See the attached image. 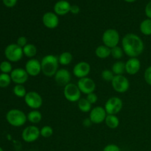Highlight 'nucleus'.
<instances>
[{"label":"nucleus","instance_id":"23","mask_svg":"<svg viewBox=\"0 0 151 151\" xmlns=\"http://www.w3.org/2000/svg\"><path fill=\"white\" fill-rule=\"evenodd\" d=\"M73 60V56L69 52H63L58 56L59 64L62 66H68L72 63Z\"/></svg>","mask_w":151,"mask_h":151},{"label":"nucleus","instance_id":"26","mask_svg":"<svg viewBox=\"0 0 151 151\" xmlns=\"http://www.w3.org/2000/svg\"><path fill=\"white\" fill-rule=\"evenodd\" d=\"M139 29L145 35H151V19H146L141 22Z\"/></svg>","mask_w":151,"mask_h":151},{"label":"nucleus","instance_id":"40","mask_svg":"<svg viewBox=\"0 0 151 151\" xmlns=\"http://www.w3.org/2000/svg\"><path fill=\"white\" fill-rule=\"evenodd\" d=\"M81 11V8L78 5H76V4H73V5H71L70 8V13H72V14L77 15L80 13Z\"/></svg>","mask_w":151,"mask_h":151},{"label":"nucleus","instance_id":"7","mask_svg":"<svg viewBox=\"0 0 151 151\" xmlns=\"http://www.w3.org/2000/svg\"><path fill=\"white\" fill-rule=\"evenodd\" d=\"M123 102L119 97H111L106 102L104 109L107 114L116 115L122 111Z\"/></svg>","mask_w":151,"mask_h":151},{"label":"nucleus","instance_id":"5","mask_svg":"<svg viewBox=\"0 0 151 151\" xmlns=\"http://www.w3.org/2000/svg\"><path fill=\"white\" fill-rule=\"evenodd\" d=\"M4 55L10 62H18L22 60L24 55L23 48L17 44H10L4 50Z\"/></svg>","mask_w":151,"mask_h":151},{"label":"nucleus","instance_id":"39","mask_svg":"<svg viewBox=\"0 0 151 151\" xmlns=\"http://www.w3.org/2000/svg\"><path fill=\"white\" fill-rule=\"evenodd\" d=\"M145 13L147 19H151V1H149L146 5L145 9Z\"/></svg>","mask_w":151,"mask_h":151},{"label":"nucleus","instance_id":"31","mask_svg":"<svg viewBox=\"0 0 151 151\" xmlns=\"http://www.w3.org/2000/svg\"><path fill=\"white\" fill-rule=\"evenodd\" d=\"M0 71L1 73L9 74L11 73L13 71V66H12L11 63L8 60H4L0 63Z\"/></svg>","mask_w":151,"mask_h":151},{"label":"nucleus","instance_id":"12","mask_svg":"<svg viewBox=\"0 0 151 151\" xmlns=\"http://www.w3.org/2000/svg\"><path fill=\"white\" fill-rule=\"evenodd\" d=\"M77 85H78L79 89L81 90V93L86 94V95L90 93L94 92L96 89L95 82L88 77L79 79Z\"/></svg>","mask_w":151,"mask_h":151},{"label":"nucleus","instance_id":"9","mask_svg":"<svg viewBox=\"0 0 151 151\" xmlns=\"http://www.w3.org/2000/svg\"><path fill=\"white\" fill-rule=\"evenodd\" d=\"M111 86L116 92L125 93L130 88L129 80L123 75H115L111 81Z\"/></svg>","mask_w":151,"mask_h":151},{"label":"nucleus","instance_id":"24","mask_svg":"<svg viewBox=\"0 0 151 151\" xmlns=\"http://www.w3.org/2000/svg\"><path fill=\"white\" fill-rule=\"evenodd\" d=\"M111 71L114 75H122L125 72V63L121 60H117L112 66Z\"/></svg>","mask_w":151,"mask_h":151},{"label":"nucleus","instance_id":"27","mask_svg":"<svg viewBox=\"0 0 151 151\" xmlns=\"http://www.w3.org/2000/svg\"><path fill=\"white\" fill-rule=\"evenodd\" d=\"M78 107L83 113H88L91 111V104L86 100V98H81L78 102Z\"/></svg>","mask_w":151,"mask_h":151},{"label":"nucleus","instance_id":"6","mask_svg":"<svg viewBox=\"0 0 151 151\" xmlns=\"http://www.w3.org/2000/svg\"><path fill=\"white\" fill-rule=\"evenodd\" d=\"M81 91L78 88V85L69 83L65 86L63 88V94L66 100L70 103H76L81 98Z\"/></svg>","mask_w":151,"mask_h":151},{"label":"nucleus","instance_id":"25","mask_svg":"<svg viewBox=\"0 0 151 151\" xmlns=\"http://www.w3.org/2000/svg\"><path fill=\"white\" fill-rule=\"evenodd\" d=\"M37 47L32 44H27L24 47H23L24 55L29 58H33L37 54Z\"/></svg>","mask_w":151,"mask_h":151},{"label":"nucleus","instance_id":"15","mask_svg":"<svg viewBox=\"0 0 151 151\" xmlns=\"http://www.w3.org/2000/svg\"><path fill=\"white\" fill-rule=\"evenodd\" d=\"M25 70L29 76L36 77L41 72V61L35 58H30L25 63Z\"/></svg>","mask_w":151,"mask_h":151},{"label":"nucleus","instance_id":"3","mask_svg":"<svg viewBox=\"0 0 151 151\" xmlns=\"http://www.w3.org/2000/svg\"><path fill=\"white\" fill-rule=\"evenodd\" d=\"M7 122L13 127H22L25 125L27 121V115L24 111L19 109H11L6 114Z\"/></svg>","mask_w":151,"mask_h":151},{"label":"nucleus","instance_id":"43","mask_svg":"<svg viewBox=\"0 0 151 151\" xmlns=\"http://www.w3.org/2000/svg\"><path fill=\"white\" fill-rule=\"evenodd\" d=\"M0 151H4V150H3V149H2V148H1V147H0Z\"/></svg>","mask_w":151,"mask_h":151},{"label":"nucleus","instance_id":"18","mask_svg":"<svg viewBox=\"0 0 151 151\" xmlns=\"http://www.w3.org/2000/svg\"><path fill=\"white\" fill-rule=\"evenodd\" d=\"M141 69V62L137 58H130L125 62V72L130 75L138 73Z\"/></svg>","mask_w":151,"mask_h":151},{"label":"nucleus","instance_id":"1","mask_svg":"<svg viewBox=\"0 0 151 151\" xmlns=\"http://www.w3.org/2000/svg\"><path fill=\"white\" fill-rule=\"evenodd\" d=\"M124 53L129 58H137L143 52L145 44L142 38L134 33H128L121 41Z\"/></svg>","mask_w":151,"mask_h":151},{"label":"nucleus","instance_id":"8","mask_svg":"<svg viewBox=\"0 0 151 151\" xmlns=\"http://www.w3.org/2000/svg\"><path fill=\"white\" fill-rule=\"evenodd\" d=\"M24 98L27 106L32 110H38L43 105L42 97L36 91H29Z\"/></svg>","mask_w":151,"mask_h":151},{"label":"nucleus","instance_id":"14","mask_svg":"<svg viewBox=\"0 0 151 151\" xmlns=\"http://www.w3.org/2000/svg\"><path fill=\"white\" fill-rule=\"evenodd\" d=\"M10 78H11L12 81L17 85H23L29 78V75L26 72L25 69L22 68H16L13 69V71L10 73Z\"/></svg>","mask_w":151,"mask_h":151},{"label":"nucleus","instance_id":"37","mask_svg":"<svg viewBox=\"0 0 151 151\" xmlns=\"http://www.w3.org/2000/svg\"><path fill=\"white\" fill-rule=\"evenodd\" d=\"M16 44H17L19 47H21L22 48H23V47H24L25 46L28 44L27 38L24 36L19 37L17 39V41H16Z\"/></svg>","mask_w":151,"mask_h":151},{"label":"nucleus","instance_id":"17","mask_svg":"<svg viewBox=\"0 0 151 151\" xmlns=\"http://www.w3.org/2000/svg\"><path fill=\"white\" fill-rule=\"evenodd\" d=\"M55 81L56 83L58 84L59 86H66L70 83L71 73L69 71L66 69H60L57 71L54 76Z\"/></svg>","mask_w":151,"mask_h":151},{"label":"nucleus","instance_id":"36","mask_svg":"<svg viewBox=\"0 0 151 151\" xmlns=\"http://www.w3.org/2000/svg\"><path fill=\"white\" fill-rule=\"evenodd\" d=\"M103 151H121L119 146L115 144H109L103 148Z\"/></svg>","mask_w":151,"mask_h":151},{"label":"nucleus","instance_id":"38","mask_svg":"<svg viewBox=\"0 0 151 151\" xmlns=\"http://www.w3.org/2000/svg\"><path fill=\"white\" fill-rule=\"evenodd\" d=\"M18 0H2V2L7 7H13L17 4Z\"/></svg>","mask_w":151,"mask_h":151},{"label":"nucleus","instance_id":"35","mask_svg":"<svg viewBox=\"0 0 151 151\" xmlns=\"http://www.w3.org/2000/svg\"><path fill=\"white\" fill-rule=\"evenodd\" d=\"M86 98V100H88L91 105L95 104L97 102V100H98V97H97V95L94 92L90 93V94H87Z\"/></svg>","mask_w":151,"mask_h":151},{"label":"nucleus","instance_id":"33","mask_svg":"<svg viewBox=\"0 0 151 151\" xmlns=\"http://www.w3.org/2000/svg\"><path fill=\"white\" fill-rule=\"evenodd\" d=\"M114 76V74L111 69H104L101 73V77L103 80L105 81H107V82H111Z\"/></svg>","mask_w":151,"mask_h":151},{"label":"nucleus","instance_id":"32","mask_svg":"<svg viewBox=\"0 0 151 151\" xmlns=\"http://www.w3.org/2000/svg\"><path fill=\"white\" fill-rule=\"evenodd\" d=\"M40 133L44 138H50L53 134V128L50 125H44L40 129Z\"/></svg>","mask_w":151,"mask_h":151},{"label":"nucleus","instance_id":"42","mask_svg":"<svg viewBox=\"0 0 151 151\" xmlns=\"http://www.w3.org/2000/svg\"><path fill=\"white\" fill-rule=\"evenodd\" d=\"M125 1H126V2H128V3H133L134 2V1H136L137 0H124Z\"/></svg>","mask_w":151,"mask_h":151},{"label":"nucleus","instance_id":"13","mask_svg":"<svg viewBox=\"0 0 151 151\" xmlns=\"http://www.w3.org/2000/svg\"><path fill=\"white\" fill-rule=\"evenodd\" d=\"M72 72L73 75L79 79L86 78L91 72V66L89 63L86 61L78 62L73 67Z\"/></svg>","mask_w":151,"mask_h":151},{"label":"nucleus","instance_id":"29","mask_svg":"<svg viewBox=\"0 0 151 151\" xmlns=\"http://www.w3.org/2000/svg\"><path fill=\"white\" fill-rule=\"evenodd\" d=\"M123 54L124 51L123 50H122V47L116 46V47L111 49V55L114 58L116 59V60H120L122 58V56H123Z\"/></svg>","mask_w":151,"mask_h":151},{"label":"nucleus","instance_id":"2","mask_svg":"<svg viewBox=\"0 0 151 151\" xmlns=\"http://www.w3.org/2000/svg\"><path fill=\"white\" fill-rule=\"evenodd\" d=\"M41 72L48 78L54 77L58 70V57L55 55H47L41 60Z\"/></svg>","mask_w":151,"mask_h":151},{"label":"nucleus","instance_id":"11","mask_svg":"<svg viewBox=\"0 0 151 151\" xmlns=\"http://www.w3.org/2000/svg\"><path fill=\"white\" fill-rule=\"evenodd\" d=\"M107 115L104 107H101V106H96L93 108L89 112L90 119L93 124H96V125L101 124L105 122Z\"/></svg>","mask_w":151,"mask_h":151},{"label":"nucleus","instance_id":"10","mask_svg":"<svg viewBox=\"0 0 151 151\" xmlns=\"http://www.w3.org/2000/svg\"><path fill=\"white\" fill-rule=\"evenodd\" d=\"M41 136L40 129L35 125L26 127L22 133V138L25 142L32 143L36 141Z\"/></svg>","mask_w":151,"mask_h":151},{"label":"nucleus","instance_id":"30","mask_svg":"<svg viewBox=\"0 0 151 151\" xmlns=\"http://www.w3.org/2000/svg\"><path fill=\"white\" fill-rule=\"evenodd\" d=\"M13 94H14L16 97H20V98L24 97L25 95L27 94V92L25 87L23 85H19V84L15 86L14 88H13Z\"/></svg>","mask_w":151,"mask_h":151},{"label":"nucleus","instance_id":"22","mask_svg":"<svg viewBox=\"0 0 151 151\" xmlns=\"http://www.w3.org/2000/svg\"><path fill=\"white\" fill-rule=\"evenodd\" d=\"M105 123L108 128L111 129H116L119 125V119L116 115L108 114L105 119Z\"/></svg>","mask_w":151,"mask_h":151},{"label":"nucleus","instance_id":"28","mask_svg":"<svg viewBox=\"0 0 151 151\" xmlns=\"http://www.w3.org/2000/svg\"><path fill=\"white\" fill-rule=\"evenodd\" d=\"M12 80L9 74H0V88H7L10 86Z\"/></svg>","mask_w":151,"mask_h":151},{"label":"nucleus","instance_id":"19","mask_svg":"<svg viewBox=\"0 0 151 151\" xmlns=\"http://www.w3.org/2000/svg\"><path fill=\"white\" fill-rule=\"evenodd\" d=\"M71 4L66 0H59L54 5V13L58 16H65L70 12Z\"/></svg>","mask_w":151,"mask_h":151},{"label":"nucleus","instance_id":"4","mask_svg":"<svg viewBox=\"0 0 151 151\" xmlns=\"http://www.w3.org/2000/svg\"><path fill=\"white\" fill-rule=\"evenodd\" d=\"M102 41H103V45L109 47L110 49L116 47L120 41L119 32L115 29H111V28L107 29L103 33Z\"/></svg>","mask_w":151,"mask_h":151},{"label":"nucleus","instance_id":"20","mask_svg":"<svg viewBox=\"0 0 151 151\" xmlns=\"http://www.w3.org/2000/svg\"><path fill=\"white\" fill-rule=\"evenodd\" d=\"M95 55L100 59H106L111 55V49L105 45H100L96 48Z\"/></svg>","mask_w":151,"mask_h":151},{"label":"nucleus","instance_id":"34","mask_svg":"<svg viewBox=\"0 0 151 151\" xmlns=\"http://www.w3.org/2000/svg\"><path fill=\"white\" fill-rule=\"evenodd\" d=\"M144 78L145 82L147 83L148 85L151 86V66L147 67L145 69L144 73Z\"/></svg>","mask_w":151,"mask_h":151},{"label":"nucleus","instance_id":"21","mask_svg":"<svg viewBox=\"0 0 151 151\" xmlns=\"http://www.w3.org/2000/svg\"><path fill=\"white\" fill-rule=\"evenodd\" d=\"M27 120L32 125L39 123L42 119V114L38 110H32L27 114Z\"/></svg>","mask_w":151,"mask_h":151},{"label":"nucleus","instance_id":"16","mask_svg":"<svg viewBox=\"0 0 151 151\" xmlns=\"http://www.w3.org/2000/svg\"><path fill=\"white\" fill-rule=\"evenodd\" d=\"M42 22L43 24L48 29H55L59 24L58 16L53 12H47L43 15Z\"/></svg>","mask_w":151,"mask_h":151},{"label":"nucleus","instance_id":"41","mask_svg":"<svg viewBox=\"0 0 151 151\" xmlns=\"http://www.w3.org/2000/svg\"><path fill=\"white\" fill-rule=\"evenodd\" d=\"M92 124V122H91V120L90 119L89 117L86 118V119H83V126L86 127V128L90 127Z\"/></svg>","mask_w":151,"mask_h":151}]
</instances>
